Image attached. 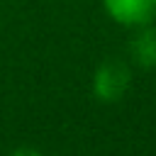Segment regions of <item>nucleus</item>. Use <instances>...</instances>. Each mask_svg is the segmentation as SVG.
Returning a JSON list of instances; mask_svg holds the SVG:
<instances>
[{
  "label": "nucleus",
  "instance_id": "obj_2",
  "mask_svg": "<svg viewBox=\"0 0 156 156\" xmlns=\"http://www.w3.org/2000/svg\"><path fill=\"white\" fill-rule=\"evenodd\" d=\"M102 7L122 27H146L156 17V0H102Z\"/></svg>",
  "mask_w": 156,
  "mask_h": 156
},
{
  "label": "nucleus",
  "instance_id": "obj_4",
  "mask_svg": "<svg viewBox=\"0 0 156 156\" xmlns=\"http://www.w3.org/2000/svg\"><path fill=\"white\" fill-rule=\"evenodd\" d=\"M10 156H44L39 149H32V146H20V149H15Z\"/></svg>",
  "mask_w": 156,
  "mask_h": 156
},
{
  "label": "nucleus",
  "instance_id": "obj_1",
  "mask_svg": "<svg viewBox=\"0 0 156 156\" xmlns=\"http://www.w3.org/2000/svg\"><path fill=\"white\" fill-rule=\"evenodd\" d=\"M132 83V73L122 61H102L93 76V95L100 102H117L124 98V93L129 90Z\"/></svg>",
  "mask_w": 156,
  "mask_h": 156
},
{
  "label": "nucleus",
  "instance_id": "obj_3",
  "mask_svg": "<svg viewBox=\"0 0 156 156\" xmlns=\"http://www.w3.org/2000/svg\"><path fill=\"white\" fill-rule=\"evenodd\" d=\"M129 54L139 66L154 68L156 66V29H151L149 24L141 27V32L129 41Z\"/></svg>",
  "mask_w": 156,
  "mask_h": 156
}]
</instances>
